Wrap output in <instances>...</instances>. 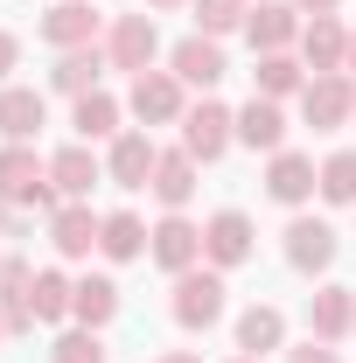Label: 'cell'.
<instances>
[{
  "instance_id": "cell-36",
  "label": "cell",
  "mask_w": 356,
  "mask_h": 363,
  "mask_svg": "<svg viewBox=\"0 0 356 363\" xmlns=\"http://www.w3.org/2000/svg\"><path fill=\"white\" fill-rule=\"evenodd\" d=\"M161 363H203V357H189V350H168V357H161Z\"/></svg>"
},
{
  "instance_id": "cell-18",
  "label": "cell",
  "mask_w": 356,
  "mask_h": 363,
  "mask_svg": "<svg viewBox=\"0 0 356 363\" xmlns=\"http://www.w3.org/2000/svg\"><path fill=\"white\" fill-rule=\"evenodd\" d=\"M43 43L63 56V49H91L98 43V14H91V0H56L43 14Z\"/></svg>"
},
{
  "instance_id": "cell-24",
  "label": "cell",
  "mask_w": 356,
  "mask_h": 363,
  "mask_svg": "<svg viewBox=\"0 0 356 363\" xmlns=\"http://www.w3.org/2000/svg\"><path fill=\"white\" fill-rule=\"evenodd\" d=\"M279 342H287V315H279L272 301H259V308L238 315V350H245V357H266V350H279Z\"/></svg>"
},
{
  "instance_id": "cell-7",
  "label": "cell",
  "mask_w": 356,
  "mask_h": 363,
  "mask_svg": "<svg viewBox=\"0 0 356 363\" xmlns=\"http://www.w3.org/2000/svg\"><path fill=\"white\" fill-rule=\"evenodd\" d=\"M147 252H154V266H168V272L203 266V224H189L182 210H168L161 224L147 230Z\"/></svg>"
},
{
  "instance_id": "cell-30",
  "label": "cell",
  "mask_w": 356,
  "mask_h": 363,
  "mask_svg": "<svg viewBox=\"0 0 356 363\" xmlns=\"http://www.w3.org/2000/svg\"><path fill=\"white\" fill-rule=\"evenodd\" d=\"M196 7V35H230V28H245V14H252V0H189Z\"/></svg>"
},
{
  "instance_id": "cell-33",
  "label": "cell",
  "mask_w": 356,
  "mask_h": 363,
  "mask_svg": "<svg viewBox=\"0 0 356 363\" xmlns=\"http://www.w3.org/2000/svg\"><path fill=\"white\" fill-rule=\"evenodd\" d=\"M14 63H21V43H14V35H7V28H0V77H7V70H14Z\"/></svg>"
},
{
  "instance_id": "cell-5",
  "label": "cell",
  "mask_w": 356,
  "mask_h": 363,
  "mask_svg": "<svg viewBox=\"0 0 356 363\" xmlns=\"http://www.w3.org/2000/svg\"><path fill=\"white\" fill-rule=\"evenodd\" d=\"M230 140H238V112H230V105L203 98V105L182 112V154H189V161H217Z\"/></svg>"
},
{
  "instance_id": "cell-25",
  "label": "cell",
  "mask_w": 356,
  "mask_h": 363,
  "mask_svg": "<svg viewBox=\"0 0 356 363\" xmlns=\"http://www.w3.org/2000/svg\"><path fill=\"white\" fill-rule=\"evenodd\" d=\"M98 252H105L112 266L140 259V252H147V224H140L133 210H112V217H105V230H98Z\"/></svg>"
},
{
  "instance_id": "cell-9",
  "label": "cell",
  "mask_w": 356,
  "mask_h": 363,
  "mask_svg": "<svg viewBox=\"0 0 356 363\" xmlns=\"http://www.w3.org/2000/svg\"><path fill=\"white\" fill-rule=\"evenodd\" d=\"M252 238H259V230H252L245 210H217V217L203 224V259H210L217 272H230V266H245V259H252Z\"/></svg>"
},
{
  "instance_id": "cell-12",
  "label": "cell",
  "mask_w": 356,
  "mask_h": 363,
  "mask_svg": "<svg viewBox=\"0 0 356 363\" xmlns=\"http://www.w3.org/2000/svg\"><path fill=\"white\" fill-rule=\"evenodd\" d=\"M314 189H321V168H314L308 154H294V147H279L266 161V196L272 203H287V210H301Z\"/></svg>"
},
{
  "instance_id": "cell-21",
  "label": "cell",
  "mask_w": 356,
  "mask_h": 363,
  "mask_svg": "<svg viewBox=\"0 0 356 363\" xmlns=\"http://www.w3.org/2000/svg\"><path fill=\"white\" fill-rule=\"evenodd\" d=\"M238 140H245L252 154H279V147H287V112H279V98H259V91H252V105L238 112Z\"/></svg>"
},
{
  "instance_id": "cell-19",
  "label": "cell",
  "mask_w": 356,
  "mask_h": 363,
  "mask_svg": "<svg viewBox=\"0 0 356 363\" xmlns=\"http://www.w3.org/2000/svg\"><path fill=\"white\" fill-rule=\"evenodd\" d=\"M49 126V98L35 84H7L0 91V140H35Z\"/></svg>"
},
{
  "instance_id": "cell-23",
  "label": "cell",
  "mask_w": 356,
  "mask_h": 363,
  "mask_svg": "<svg viewBox=\"0 0 356 363\" xmlns=\"http://www.w3.org/2000/svg\"><path fill=\"white\" fill-rule=\"evenodd\" d=\"M154 196H161V210H189V196H196V161L182 154V147H161V161H154V182H147Z\"/></svg>"
},
{
  "instance_id": "cell-1",
  "label": "cell",
  "mask_w": 356,
  "mask_h": 363,
  "mask_svg": "<svg viewBox=\"0 0 356 363\" xmlns=\"http://www.w3.org/2000/svg\"><path fill=\"white\" fill-rule=\"evenodd\" d=\"M0 203H21V210H56V182H49V161L28 147V140H0Z\"/></svg>"
},
{
  "instance_id": "cell-2",
  "label": "cell",
  "mask_w": 356,
  "mask_h": 363,
  "mask_svg": "<svg viewBox=\"0 0 356 363\" xmlns=\"http://www.w3.org/2000/svg\"><path fill=\"white\" fill-rule=\"evenodd\" d=\"M223 272L217 266H189L175 272V301H168V315L182 321V328H210V321H223Z\"/></svg>"
},
{
  "instance_id": "cell-15",
  "label": "cell",
  "mask_w": 356,
  "mask_h": 363,
  "mask_svg": "<svg viewBox=\"0 0 356 363\" xmlns=\"http://www.w3.org/2000/svg\"><path fill=\"white\" fill-rule=\"evenodd\" d=\"M343 56H350V28H343L335 14H308V28H301V63H308V77L343 70Z\"/></svg>"
},
{
  "instance_id": "cell-29",
  "label": "cell",
  "mask_w": 356,
  "mask_h": 363,
  "mask_svg": "<svg viewBox=\"0 0 356 363\" xmlns=\"http://www.w3.org/2000/svg\"><path fill=\"white\" fill-rule=\"evenodd\" d=\"M321 203L356 210V147H343V154H328V161H321Z\"/></svg>"
},
{
  "instance_id": "cell-27",
  "label": "cell",
  "mask_w": 356,
  "mask_h": 363,
  "mask_svg": "<svg viewBox=\"0 0 356 363\" xmlns=\"http://www.w3.org/2000/svg\"><path fill=\"white\" fill-rule=\"evenodd\" d=\"M70 126H77V140H119V98L112 91H84Z\"/></svg>"
},
{
  "instance_id": "cell-8",
  "label": "cell",
  "mask_w": 356,
  "mask_h": 363,
  "mask_svg": "<svg viewBox=\"0 0 356 363\" xmlns=\"http://www.w3.org/2000/svg\"><path fill=\"white\" fill-rule=\"evenodd\" d=\"M168 70H175L182 84H196V91H217L223 77H230V63H223V43H217V35H182V43L168 49Z\"/></svg>"
},
{
  "instance_id": "cell-10",
  "label": "cell",
  "mask_w": 356,
  "mask_h": 363,
  "mask_svg": "<svg viewBox=\"0 0 356 363\" xmlns=\"http://www.w3.org/2000/svg\"><path fill=\"white\" fill-rule=\"evenodd\" d=\"M301 28H308V21H301V7H294V0H259V7L245 14V35H252V49H259V56L294 49V43H301Z\"/></svg>"
},
{
  "instance_id": "cell-13",
  "label": "cell",
  "mask_w": 356,
  "mask_h": 363,
  "mask_svg": "<svg viewBox=\"0 0 356 363\" xmlns=\"http://www.w3.org/2000/svg\"><path fill=\"white\" fill-rule=\"evenodd\" d=\"M335 252H343V238L321 224V217H294V224H287V266L294 272H328Z\"/></svg>"
},
{
  "instance_id": "cell-26",
  "label": "cell",
  "mask_w": 356,
  "mask_h": 363,
  "mask_svg": "<svg viewBox=\"0 0 356 363\" xmlns=\"http://www.w3.org/2000/svg\"><path fill=\"white\" fill-rule=\"evenodd\" d=\"M77 328H105V321L119 315V279H105V272H91V279H77Z\"/></svg>"
},
{
  "instance_id": "cell-38",
  "label": "cell",
  "mask_w": 356,
  "mask_h": 363,
  "mask_svg": "<svg viewBox=\"0 0 356 363\" xmlns=\"http://www.w3.org/2000/svg\"><path fill=\"white\" fill-rule=\"evenodd\" d=\"M0 342H7V315H0Z\"/></svg>"
},
{
  "instance_id": "cell-28",
  "label": "cell",
  "mask_w": 356,
  "mask_h": 363,
  "mask_svg": "<svg viewBox=\"0 0 356 363\" xmlns=\"http://www.w3.org/2000/svg\"><path fill=\"white\" fill-rule=\"evenodd\" d=\"M28 301H35V321H70V308H77V279H63L56 266H43L35 286H28Z\"/></svg>"
},
{
  "instance_id": "cell-3",
  "label": "cell",
  "mask_w": 356,
  "mask_h": 363,
  "mask_svg": "<svg viewBox=\"0 0 356 363\" xmlns=\"http://www.w3.org/2000/svg\"><path fill=\"white\" fill-rule=\"evenodd\" d=\"M182 77L175 70H140L133 91H126V105H133L140 126H182V112H189V98H182Z\"/></svg>"
},
{
  "instance_id": "cell-16",
  "label": "cell",
  "mask_w": 356,
  "mask_h": 363,
  "mask_svg": "<svg viewBox=\"0 0 356 363\" xmlns=\"http://www.w3.org/2000/svg\"><path fill=\"white\" fill-rule=\"evenodd\" d=\"M98 230H105V217H91V203H56L49 210V245L63 259H91L98 252Z\"/></svg>"
},
{
  "instance_id": "cell-20",
  "label": "cell",
  "mask_w": 356,
  "mask_h": 363,
  "mask_svg": "<svg viewBox=\"0 0 356 363\" xmlns=\"http://www.w3.org/2000/svg\"><path fill=\"white\" fill-rule=\"evenodd\" d=\"M112 70V56H105V43H91V49H63L56 56V70H49V84L63 91V98H84V91H98V77Z\"/></svg>"
},
{
  "instance_id": "cell-17",
  "label": "cell",
  "mask_w": 356,
  "mask_h": 363,
  "mask_svg": "<svg viewBox=\"0 0 356 363\" xmlns=\"http://www.w3.org/2000/svg\"><path fill=\"white\" fill-rule=\"evenodd\" d=\"M154 161H161L154 133H119V140H112V154H105V182H119V189H147V182H154Z\"/></svg>"
},
{
  "instance_id": "cell-31",
  "label": "cell",
  "mask_w": 356,
  "mask_h": 363,
  "mask_svg": "<svg viewBox=\"0 0 356 363\" xmlns=\"http://www.w3.org/2000/svg\"><path fill=\"white\" fill-rule=\"evenodd\" d=\"M49 363H112V357H105L98 328H63V335L49 342Z\"/></svg>"
},
{
  "instance_id": "cell-37",
  "label": "cell",
  "mask_w": 356,
  "mask_h": 363,
  "mask_svg": "<svg viewBox=\"0 0 356 363\" xmlns=\"http://www.w3.org/2000/svg\"><path fill=\"white\" fill-rule=\"evenodd\" d=\"M147 7H161V14H168V7H189V0H147Z\"/></svg>"
},
{
  "instance_id": "cell-6",
  "label": "cell",
  "mask_w": 356,
  "mask_h": 363,
  "mask_svg": "<svg viewBox=\"0 0 356 363\" xmlns=\"http://www.w3.org/2000/svg\"><path fill=\"white\" fill-rule=\"evenodd\" d=\"M105 56H112V70H154V56H161V28H154V14H119L112 28H105Z\"/></svg>"
},
{
  "instance_id": "cell-39",
  "label": "cell",
  "mask_w": 356,
  "mask_h": 363,
  "mask_svg": "<svg viewBox=\"0 0 356 363\" xmlns=\"http://www.w3.org/2000/svg\"><path fill=\"white\" fill-rule=\"evenodd\" d=\"M230 363H259V357H230Z\"/></svg>"
},
{
  "instance_id": "cell-14",
  "label": "cell",
  "mask_w": 356,
  "mask_h": 363,
  "mask_svg": "<svg viewBox=\"0 0 356 363\" xmlns=\"http://www.w3.org/2000/svg\"><path fill=\"white\" fill-rule=\"evenodd\" d=\"M350 328H356V286H335V279L314 286L308 294V335L314 342H343Z\"/></svg>"
},
{
  "instance_id": "cell-11",
  "label": "cell",
  "mask_w": 356,
  "mask_h": 363,
  "mask_svg": "<svg viewBox=\"0 0 356 363\" xmlns=\"http://www.w3.org/2000/svg\"><path fill=\"white\" fill-rule=\"evenodd\" d=\"M49 182H56V196H63V203H84L91 189L105 182V161L91 154V140H77V147H56V154H49Z\"/></svg>"
},
{
  "instance_id": "cell-22",
  "label": "cell",
  "mask_w": 356,
  "mask_h": 363,
  "mask_svg": "<svg viewBox=\"0 0 356 363\" xmlns=\"http://www.w3.org/2000/svg\"><path fill=\"white\" fill-rule=\"evenodd\" d=\"M252 84H259V98H301L308 91V63L294 49H272V56L252 63Z\"/></svg>"
},
{
  "instance_id": "cell-4",
  "label": "cell",
  "mask_w": 356,
  "mask_h": 363,
  "mask_svg": "<svg viewBox=\"0 0 356 363\" xmlns=\"http://www.w3.org/2000/svg\"><path fill=\"white\" fill-rule=\"evenodd\" d=\"M301 119L314 133H335V126H356V77L328 70V77H308L301 91Z\"/></svg>"
},
{
  "instance_id": "cell-34",
  "label": "cell",
  "mask_w": 356,
  "mask_h": 363,
  "mask_svg": "<svg viewBox=\"0 0 356 363\" xmlns=\"http://www.w3.org/2000/svg\"><path fill=\"white\" fill-rule=\"evenodd\" d=\"M294 7H301V14H335L343 0H294Z\"/></svg>"
},
{
  "instance_id": "cell-35",
  "label": "cell",
  "mask_w": 356,
  "mask_h": 363,
  "mask_svg": "<svg viewBox=\"0 0 356 363\" xmlns=\"http://www.w3.org/2000/svg\"><path fill=\"white\" fill-rule=\"evenodd\" d=\"M343 77H356V28H350V56H343Z\"/></svg>"
},
{
  "instance_id": "cell-32",
  "label": "cell",
  "mask_w": 356,
  "mask_h": 363,
  "mask_svg": "<svg viewBox=\"0 0 356 363\" xmlns=\"http://www.w3.org/2000/svg\"><path fill=\"white\" fill-rule=\"evenodd\" d=\"M287 363H343V357H335V342H314L308 335L301 350H287Z\"/></svg>"
}]
</instances>
